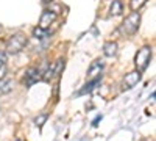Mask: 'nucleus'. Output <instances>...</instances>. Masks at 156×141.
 Listing matches in <instances>:
<instances>
[{"instance_id":"obj_1","label":"nucleus","mask_w":156,"mask_h":141,"mask_svg":"<svg viewBox=\"0 0 156 141\" xmlns=\"http://www.w3.org/2000/svg\"><path fill=\"white\" fill-rule=\"evenodd\" d=\"M139 22H140V14L137 11H133L119 27V32L123 35V36H131L137 32L139 28Z\"/></svg>"},{"instance_id":"obj_2","label":"nucleus","mask_w":156,"mask_h":141,"mask_svg":"<svg viewBox=\"0 0 156 141\" xmlns=\"http://www.w3.org/2000/svg\"><path fill=\"white\" fill-rule=\"evenodd\" d=\"M25 46H27V36L23 33H14V35H11L6 41V52L12 54V55L19 54L25 49Z\"/></svg>"},{"instance_id":"obj_3","label":"nucleus","mask_w":156,"mask_h":141,"mask_svg":"<svg viewBox=\"0 0 156 141\" xmlns=\"http://www.w3.org/2000/svg\"><path fill=\"white\" fill-rule=\"evenodd\" d=\"M150 60H151V47L144 46L142 49H139L137 54H136V57H134L136 71H137V72L145 71L147 66H148V63H150Z\"/></svg>"},{"instance_id":"obj_4","label":"nucleus","mask_w":156,"mask_h":141,"mask_svg":"<svg viewBox=\"0 0 156 141\" xmlns=\"http://www.w3.org/2000/svg\"><path fill=\"white\" fill-rule=\"evenodd\" d=\"M62 68H64V60L62 58H58L56 61H53L51 65H48L45 68V71L42 74V80H45V82L53 80L56 75H59V72L62 71Z\"/></svg>"},{"instance_id":"obj_5","label":"nucleus","mask_w":156,"mask_h":141,"mask_svg":"<svg viewBox=\"0 0 156 141\" xmlns=\"http://www.w3.org/2000/svg\"><path fill=\"white\" fill-rule=\"evenodd\" d=\"M56 17H58V13H56L55 9L47 8V9H44V11H42V14H41V19H39V25H37V27L48 32L50 25L56 20Z\"/></svg>"},{"instance_id":"obj_6","label":"nucleus","mask_w":156,"mask_h":141,"mask_svg":"<svg viewBox=\"0 0 156 141\" xmlns=\"http://www.w3.org/2000/svg\"><path fill=\"white\" fill-rule=\"evenodd\" d=\"M42 69L41 68H30V69H27V72H25V77H23V85L25 86H31V85H34L36 82H39V80H42Z\"/></svg>"},{"instance_id":"obj_7","label":"nucleus","mask_w":156,"mask_h":141,"mask_svg":"<svg viewBox=\"0 0 156 141\" xmlns=\"http://www.w3.org/2000/svg\"><path fill=\"white\" fill-rule=\"evenodd\" d=\"M101 71H103V63L100 60L92 61V65L89 66V71H87V82L101 79Z\"/></svg>"},{"instance_id":"obj_8","label":"nucleus","mask_w":156,"mask_h":141,"mask_svg":"<svg viewBox=\"0 0 156 141\" xmlns=\"http://www.w3.org/2000/svg\"><path fill=\"white\" fill-rule=\"evenodd\" d=\"M139 80H140V72L133 71V72L126 74V75H125V79H123V89H131L133 86L137 85Z\"/></svg>"},{"instance_id":"obj_9","label":"nucleus","mask_w":156,"mask_h":141,"mask_svg":"<svg viewBox=\"0 0 156 141\" xmlns=\"http://www.w3.org/2000/svg\"><path fill=\"white\" fill-rule=\"evenodd\" d=\"M103 54L106 57H115L117 55V43L115 41H108L103 46Z\"/></svg>"},{"instance_id":"obj_10","label":"nucleus","mask_w":156,"mask_h":141,"mask_svg":"<svg viewBox=\"0 0 156 141\" xmlns=\"http://www.w3.org/2000/svg\"><path fill=\"white\" fill-rule=\"evenodd\" d=\"M12 86H14V82L9 80V79H2L0 80V96H3V94H8Z\"/></svg>"},{"instance_id":"obj_11","label":"nucleus","mask_w":156,"mask_h":141,"mask_svg":"<svg viewBox=\"0 0 156 141\" xmlns=\"http://www.w3.org/2000/svg\"><path fill=\"white\" fill-rule=\"evenodd\" d=\"M122 11H123V5L120 0H114L111 8H109V13H111V16H120L122 14Z\"/></svg>"},{"instance_id":"obj_12","label":"nucleus","mask_w":156,"mask_h":141,"mask_svg":"<svg viewBox=\"0 0 156 141\" xmlns=\"http://www.w3.org/2000/svg\"><path fill=\"white\" fill-rule=\"evenodd\" d=\"M100 80H101V79H97V80H90V82H87V83H86V86H84V88L81 89V91H80V94L90 93V91H92V89H94V88L100 83Z\"/></svg>"},{"instance_id":"obj_13","label":"nucleus","mask_w":156,"mask_h":141,"mask_svg":"<svg viewBox=\"0 0 156 141\" xmlns=\"http://www.w3.org/2000/svg\"><path fill=\"white\" fill-rule=\"evenodd\" d=\"M5 72H6V57L3 52H0V80L3 79Z\"/></svg>"},{"instance_id":"obj_14","label":"nucleus","mask_w":156,"mask_h":141,"mask_svg":"<svg viewBox=\"0 0 156 141\" xmlns=\"http://www.w3.org/2000/svg\"><path fill=\"white\" fill-rule=\"evenodd\" d=\"M33 36L36 38V39H45V38L48 36V32H47V30H42V28H39V27H36V28L33 30Z\"/></svg>"},{"instance_id":"obj_15","label":"nucleus","mask_w":156,"mask_h":141,"mask_svg":"<svg viewBox=\"0 0 156 141\" xmlns=\"http://www.w3.org/2000/svg\"><path fill=\"white\" fill-rule=\"evenodd\" d=\"M145 2H147V0H131V8H133L134 11H137Z\"/></svg>"},{"instance_id":"obj_16","label":"nucleus","mask_w":156,"mask_h":141,"mask_svg":"<svg viewBox=\"0 0 156 141\" xmlns=\"http://www.w3.org/2000/svg\"><path fill=\"white\" fill-rule=\"evenodd\" d=\"M45 119H47V114H41V116H37V118L34 119V122H36L37 127H42V124L45 122Z\"/></svg>"},{"instance_id":"obj_17","label":"nucleus","mask_w":156,"mask_h":141,"mask_svg":"<svg viewBox=\"0 0 156 141\" xmlns=\"http://www.w3.org/2000/svg\"><path fill=\"white\" fill-rule=\"evenodd\" d=\"M44 2H53V0H44Z\"/></svg>"},{"instance_id":"obj_18","label":"nucleus","mask_w":156,"mask_h":141,"mask_svg":"<svg viewBox=\"0 0 156 141\" xmlns=\"http://www.w3.org/2000/svg\"><path fill=\"white\" fill-rule=\"evenodd\" d=\"M17 141H22V139H17Z\"/></svg>"}]
</instances>
